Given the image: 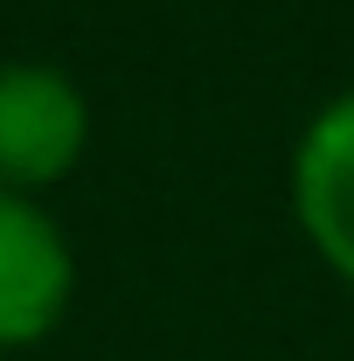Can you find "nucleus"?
I'll return each instance as SVG.
<instances>
[{
    "instance_id": "1",
    "label": "nucleus",
    "mask_w": 354,
    "mask_h": 361,
    "mask_svg": "<svg viewBox=\"0 0 354 361\" xmlns=\"http://www.w3.org/2000/svg\"><path fill=\"white\" fill-rule=\"evenodd\" d=\"M90 153V97L56 63H0V195L70 180Z\"/></svg>"
},
{
    "instance_id": "2",
    "label": "nucleus",
    "mask_w": 354,
    "mask_h": 361,
    "mask_svg": "<svg viewBox=\"0 0 354 361\" xmlns=\"http://www.w3.org/2000/svg\"><path fill=\"white\" fill-rule=\"evenodd\" d=\"M77 299V250L35 195H0V355L42 348Z\"/></svg>"
},
{
    "instance_id": "3",
    "label": "nucleus",
    "mask_w": 354,
    "mask_h": 361,
    "mask_svg": "<svg viewBox=\"0 0 354 361\" xmlns=\"http://www.w3.org/2000/svg\"><path fill=\"white\" fill-rule=\"evenodd\" d=\"M292 216L312 257L354 292V90L326 97L292 146Z\"/></svg>"
}]
</instances>
